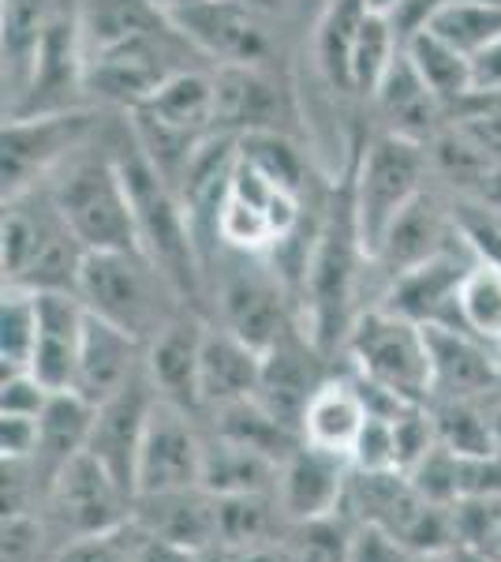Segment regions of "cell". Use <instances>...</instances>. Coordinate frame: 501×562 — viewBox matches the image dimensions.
I'll return each instance as SVG.
<instances>
[{
	"instance_id": "cell-32",
	"label": "cell",
	"mask_w": 501,
	"mask_h": 562,
	"mask_svg": "<svg viewBox=\"0 0 501 562\" xmlns=\"http://www.w3.org/2000/svg\"><path fill=\"white\" fill-rule=\"evenodd\" d=\"M135 113H150L166 124H177V128L214 135L217 132V71L209 65L180 71L177 79H169V83L143 109H135Z\"/></svg>"
},
{
	"instance_id": "cell-26",
	"label": "cell",
	"mask_w": 501,
	"mask_h": 562,
	"mask_svg": "<svg viewBox=\"0 0 501 562\" xmlns=\"http://www.w3.org/2000/svg\"><path fill=\"white\" fill-rule=\"evenodd\" d=\"M76 20L90 65V60L109 57V53L161 31L172 23V15L150 0H76Z\"/></svg>"
},
{
	"instance_id": "cell-17",
	"label": "cell",
	"mask_w": 501,
	"mask_h": 562,
	"mask_svg": "<svg viewBox=\"0 0 501 562\" xmlns=\"http://www.w3.org/2000/svg\"><path fill=\"white\" fill-rule=\"evenodd\" d=\"M330 357L311 341L307 330H293L288 338H281L277 346L266 349L262 357V379H259V402L285 420L288 428H304V413L318 394V386L330 379ZM304 435V431H299Z\"/></svg>"
},
{
	"instance_id": "cell-47",
	"label": "cell",
	"mask_w": 501,
	"mask_h": 562,
	"mask_svg": "<svg viewBox=\"0 0 501 562\" xmlns=\"http://www.w3.org/2000/svg\"><path fill=\"white\" fill-rule=\"evenodd\" d=\"M476 90H501V42L476 57Z\"/></svg>"
},
{
	"instance_id": "cell-11",
	"label": "cell",
	"mask_w": 501,
	"mask_h": 562,
	"mask_svg": "<svg viewBox=\"0 0 501 562\" xmlns=\"http://www.w3.org/2000/svg\"><path fill=\"white\" fill-rule=\"evenodd\" d=\"M42 506L49 514V529L57 532V540L68 543L83 537H102V532H116L124 525H132L135 498L109 476L102 461L79 454L49 484Z\"/></svg>"
},
{
	"instance_id": "cell-22",
	"label": "cell",
	"mask_w": 501,
	"mask_h": 562,
	"mask_svg": "<svg viewBox=\"0 0 501 562\" xmlns=\"http://www.w3.org/2000/svg\"><path fill=\"white\" fill-rule=\"evenodd\" d=\"M132 521L158 540H169L187 551H221L217 540V495L209 487H180V492H158L135 498Z\"/></svg>"
},
{
	"instance_id": "cell-53",
	"label": "cell",
	"mask_w": 501,
	"mask_h": 562,
	"mask_svg": "<svg viewBox=\"0 0 501 562\" xmlns=\"http://www.w3.org/2000/svg\"><path fill=\"white\" fill-rule=\"evenodd\" d=\"M498 562H501V551H498Z\"/></svg>"
},
{
	"instance_id": "cell-44",
	"label": "cell",
	"mask_w": 501,
	"mask_h": 562,
	"mask_svg": "<svg viewBox=\"0 0 501 562\" xmlns=\"http://www.w3.org/2000/svg\"><path fill=\"white\" fill-rule=\"evenodd\" d=\"M42 439V416L0 413V454L4 461H31L38 454Z\"/></svg>"
},
{
	"instance_id": "cell-21",
	"label": "cell",
	"mask_w": 501,
	"mask_h": 562,
	"mask_svg": "<svg viewBox=\"0 0 501 562\" xmlns=\"http://www.w3.org/2000/svg\"><path fill=\"white\" fill-rule=\"evenodd\" d=\"M147 371V346L121 326L90 315L83 349H79V364L71 375V394H79L90 405H105L121 390Z\"/></svg>"
},
{
	"instance_id": "cell-13",
	"label": "cell",
	"mask_w": 501,
	"mask_h": 562,
	"mask_svg": "<svg viewBox=\"0 0 501 562\" xmlns=\"http://www.w3.org/2000/svg\"><path fill=\"white\" fill-rule=\"evenodd\" d=\"M203 465H206L203 416L158 397L147 439H143L139 450V469H135V498L203 484Z\"/></svg>"
},
{
	"instance_id": "cell-14",
	"label": "cell",
	"mask_w": 501,
	"mask_h": 562,
	"mask_svg": "<svg viewBox=\"0 0 501 562\" xmlns=\"http://www.w3.org/2000/svg\"><path fill=\"white\" fill-rule=\"evenodd\" d=\"M471 262H476V251L460 237L449 251H442V256L397 274L382 289V296L375 304L419 326H457L460 330L457 296H460V281L468 274Z\"/></svg>"
},
{
	"instance_id": "cell-19",
	"label": "cell",
	"mask_w": 501,
	"mask_h": 562,
	"mask_svg": "<svg viewBox=\"0 0 501 562\" xmlns=\"http://www.w3.org/2000/svg\"><path fill=\"white\" fill-rule=\"evenodd\" d=\"M367 105L375 113L378 132L423 143V147H431L445 132V124L453 121V109L426 87V79L408 60V53H400L397 65L389 68V76L382 79V87L375 90V98Z\"/></svg>"
},
{
	"instance_id": "cell-18",
	"label": "cell",
	"mask_w": 501,
	"mask_h": 562,
	"mask_svg": "<svg viewBox=\"0 0 501 562\" xmlns=\"http://www.w3.org/2000/svg\"><path fill=\"white\" fill-rule=\"evenodd\" d=\"M352 480V461L330 450H318L311 442L299 447L281 461L277 480V506L288 525H307L341 514L344 492Z\"/></svg>"
},
{
	"instance_id": "cell-28",
	"label": "cell",
	"mask_w": 501,
	"mask_h": 562,
	"mask_svg": "<svg viewBox=\"0 0 501 562\" xmlns=\"http://www.w3.org/2000/svg\"><path fill=\"white\" fill-rule=\"evenodd\" d=\"M94 413H98V405L83 402V397L71 394V390H57L53 402L45 405L38 454L31 458V469L42 484V498L49 492L53 480H57L71 461L79 454H87L90 431H94Z\"/></svg>"
},
{
	"instance_id": "cell-42",
	"label": "cell",
	"mask_w": 501,
	"mask_h": 562,
	"mask_svg": "<svg viewBox=\"0 0 501 562\" xmlns=\"http://www.w3.org/2000/svg\"><path fill=\"white\" fill-rule=\"evenodd\" d=\"M135 521L116 532H102V537L68 540L57 548L53 562H135Z\"/></svg>"
},
{
	"instance_id": "cell-34",
	"label": "cell",
	"mask_w": 501,
	"mask_h": 562,
	"mask_svg": "<svg viewBox=\"0 0 501 562\" xmlns=\"http://www.w3.org/2000/svg\"><path fill=\"white\" fill-rule=\"evenodd\" d=\"M405 53L419 76L426 79V87H431L449 109H457L464 98L476 90V60L464 57L457 45L439 38L434 31L415 34V38L405 45Z\"/></svg>"
},
{
	"instance_id": "cell-29",
	"label": "cell",
	"mask_w": 501,
	"mask_h": 562,
	"mask_svg": "<svg viewBox=\"0 0 501 562\" xmlns=\"http://www.w3.org/2000/svg\"><path fill=\"white\" fill-rule=\"evenodd\" d=\"M60 0H4L0 8V42H4V116L20 105L34 57L42 49L45 26Z\"/></svg>"
},
{
	"instance_id": "cell-27",
	"label": "cell",
	"mask_w": 501,
	"mask_h": 562,
	"mask_svg": "<svg viewBox=\"0 0 501 562\" xmlns=\"http://www.w3.org/2000/svg\"><path fill=\"white\" fill-rule=\"evenodd\" d=\"M367 402L360 394V383H355L352 371H333L318 394L311 397L304 413V442H311L318 450H330V454L349 458L355 439H360L363 424H367Z\"/></svg>"
},
{
	"instance_id": "cell-2",
	"label": "cell",
	"mask_w": 501,
	"mask_h": 562,
	"mask_svg": "<svg viewBox=\"0 0 501 562\" xmlns=\"http://www.w3.org/2000/svg\"><path fill=\"white\" fill-rule=\"evenodd\" d=\"M49 188L87 251H143L132 192L113 150V113L105 116V128L49 177Z\"/></svg>"
},
{
	"instance_id": "cell-8",
	"label": "cell",
	"mask_w": 501,
	"mask_h": 562,
	"mask_svg": "<svg viewBox=\"0 0 501 562\" xmlns=\"http://www.w3.org/2000/svg\"><path fill=\"white\" fill-rule=\"evenodd\" d=\"M109 109L87 105L68 113L4 116L0 135V188L4 199L49 180L79 147H87L105 128Z\"/></svg>"
},
{
	"instance_id": "cell-50",
	"label": "cell",
	"mask_w": 501,
	"mask_h": 562,
	"mask_svg": "<svg viewBox=\"0 0 501 562\" xmlns=\"http://www.w3.org/2000/svg\"><path fill=\"white\" fill-rule=\"evenodd\" d=\"M150 4L166 8V12H177V8H187V4H195V0H150Z\"/></svg>"
},
{
	"instance_id": "cell-45",
	"label": "cell",
	"mask_w": 501,
	"mask_h": 562,
	"mask_svg": "<svg viewBox=\"0 0 501 562\" xmlns=\"http://www.w3.org/2000/svg\"><path fill=\"white\" fill-rule=\"evenodd\" d=\"M412 551L397 543L389 532L375 529V525H355L352 540V562H408Z\"/></svg>"
},
{
	"instance_id": "cell-12",
	"label": "cell",
	"mask_w": 501,
	"mask_h": 562,
	"mask_svg": "<svg viewBox=\"0 0 501 562\" xmlns=\"http://www.w3.org/2000/svg\"><path fill=\"white\" fill-rule=\"evenodd\" d=\"M87 105H90V65L76 20V0H60L49 26H45L42 49L34 57L20 105L8 116L68 113V109H87Z\"/></svg>"
},
{
	"instance_id": "cell-33",
	"label": "cell",
	"mask_w": 501,
	"mask_h": 562,
	"mask_svg": "<svg viewBox=\"0 0 501 562\" xmlns=\"http://www.w3.org/2000/svg\"><path fill=\"white\" fill-rule=\"evenodd\" d=\"M206 431L240 442V447L262 450V454H270L277 461H285L299 442H304V435L296 428H288L285 420H277L259 397H243V402H232V405H221V409L206 413Z\"/></svg>"
},
{
	"instance_id": "cell-46",
	"label": "cell",
	"mask_w": 501,
	"mask_h": 562,
	"mask_svg": "<svg viewBox=\"0 0 501 562\" xmlns=\"http://www.w3.org/2000/svg\"><path fill=\"white\" fill-rule=\"evenodd\" d=\"M135 532H139V537H135V562H203L198 551H187L169 540L150 537V532H143L139 525H135Z\"/></svg>"
},
{
	"instance_id": "cell-6",
	"label": "cell",
	"mask_w": 501,
	"mask_h": 562,
	"mask_svg": "<svg viewBox=\"0 0 501 562\" xmlns=\"http://www.w3.org/2000/svg\"><path fill=\"white\" fill-rule=\"evenodd\" d=\"M341 357H349V368L367 383L412 405H431V346L419 323L400 319L378 304L363 307Z\"/></svg>"
},
{
	"instance_id": "cell-23",
	"label": "cell",
	"mask_w": 501,
	"mask_h": 562,
	"mask_svg": "<svg viewBox=\"0 0 501 562\" xmlns=\"http://www.w3.org/2000/svg\"><path fill=\"white\" fill-rule=\"evenodd\" d=\"M206 326H209V315L184 312L147 346V375L153 390H158L166 402L180 405V409H187V413H198V416H203V405H198V368H203Z\"/></svg>"
},
{
	"instance_id": "cell-38",
	"label": "cell",
	"mask_w": 501,
	"mask_h": 562,
	"mask_svg": "<svg viewBox=\"0 0 501 562\" xmlns=\"http://www.w3.org/2000/svg\"><path fill=\"white\" fill-rule=\"evenodd\" d=\"M34 338H38V293L4 285V304H0V368L4 375L31 371Z\"/></svg>"
},
{
	"instance_id": "cell-9",
	"label": "cell",
	"mask_w": 501,
	"mask_h": 562,
	"mask_svg": "<svg viewBox=\"0 0 501 562\" xmlns=\"http://www.w3.org/2000/svg\"><path fill=\"white\" fill-rule=\"evenodd\" d=\"M169 15L214 68H254L285 60L277 15L243 0H195Z\"/></svg>"
},
{
	"instance_id": "cell-41",
	"label": "cell",
	"mask_w": 501,
	"mask_h": 562,
	"mask_svg": "<svg viewBox=\"0 0 501 562\" xmlns=\"http://www.w3.org/2000/svg\"><path fill=\"white\" fill-rule=\"evenodd\" d=\"M355 473H400V450H397V416H367L360 439L352 447Z\"/></svg>"
},
{
	"instance_id": "cell-35",
	"label": "cell",
	"mask_w": 501,
	"mask_h": 562,
	"mask_svg": "<svg viewBox=\"0 0 501 562\" xmlns=\"http://www.w3.org/2000/svg\"><path fill=\"white\" fill-rule=\"evenodd\" d=\"M281 529H293L277 506V495H217V540L221 551L273 543Z\"/></svg>"
},
{
	"instance_id": "cell-5",
	"label": "cell",
	"mask_w": 501,
	"mask_h": 562,
	"mask_svg": "<svg viewBox=\"0 0 501 562\" xmlns=\"http://www.w3.org/2000/svg\"><path fill=\"white\" fill-rule=\"evenodd\" d=\"M431 150L423 143L400 139V135L363 128L360 150H355V214L367 256L386 237L400 211L431 188Z\"/></svg>"
},
{
	"instance_id": "cell-51",
	"label": "cell",
	"mask_w": 501,
	"mask_h": 562,
	"mask_svg": "<svg viewBox=\"0 0 501 562\" xmlns=\"http://www.w3.org/2000/svg\"><path fill=\"white\" fill-rule=\"evenodd\" d=\"M371 8H375V12H394L397 4H405V0H367Z\"/></svg>"
},
{
	"instance_id": "cell-39",
	"label": "cell",
	"mask_w": 501,
	"mask_h": 562,
	"mask_svg": "<svg viewBox=\"0 0 501 562\" xmlns=\"http://www.w3.org/2000/svg\"><path fill=\"white\" fill-rule=\"evenodd\" d=\"M349 514H333L322 521L293 525V543H288V559L293 562H352V529Z\"/></svg>"
},
{
	"instance_id": "cell-25",
	"label": "cell",
	"mask_w": 501,
	"mask_h": 562,
	"mask_svg": "<svg viewBox=\"0 0 501 562\" xmlns=\"http://www.w3.org/2000/svg\"><path fill=\"white\" fill-rule=\"evenodd\" d=\"M262 357L266 352L254 349L251 341L209 323L203 338V368H198V405H203V416L221 409V405L259 394Z\"/></svg>"
},
{
	"instance_id": "cell-30",
	"label": "cell",
	"mask_w": 501,
	"mask_h": 562,
	"mask_svg": "<svg viewBox=\"0 0 501 562\" xmlns=\"http://www.w3.org/2000/svg\"><path fill=\"white\" fill-rule=\"evenodd\" d=\"M277 480H281L277 458L206 431L203 487H209L214 495H273L277 492Z\"/></svg>"
},
{
	"instance_id": "cell-20",
	"label": "cell",
	"mask_w": 501,
	"mask_h": 562,
	"mask_svg": "<svg viewBox=\"0 0 501 562\" xmlns=\"http://www.w3.org/2000/svg\"><path fill=\"white\" fill-rule=\"evenodd\" d=\"M431 346V402L487 397L501 383V357L457 326H423Z\"/></svg>"
},
{
	"instance_id": "cell-36",
	"label": "cell",
	"mask_w": 501,
	"mask_h": 562,
	"mask_svg": "<svg viewBox=\"0 0 501 562\" xmlns=\"http://www.w3.org/2000/svg\"><path fill=\"white\" fill-rule=\"evenodd\" d=\"M405 53V42H400L394 20L386 12H375L371 8L367 20H363L360 34H355L352 45V98L360 102H371L375 90L382 87V79L389 76V68L397 65V57Z\"/></svg>"
},
{
	"instance_id": "cell-3",
	"label": "cell",
	"mask_w": 501,
	"mask_h": 562,
	"mask_svg": "<svg viewBox=\"0 0 501 562\" xmlns=\"http://www.w3.org/2000/svg\"><path fill=\"white\" fill-rule=\"evenodd\" d=\"M76 293L90 315L121 326L143 346H150L184 312H195L147 251H90Z\"/></svg>"
},
{
	"instance_id": "cell-24",
	"label": "cell",
	"mask_w": 501,
	"mask_h": 562,
	"mask_svg": "<svg viewBox=\"0 0 501 562\" xmlns=\"http://www.w3.org/2000/svg\"><path fill=\"white\" fill-rule=\"evenodd\" d=\"M90 312L79 293H38V338L31 371L49 390H68L79 364Z\"/></svg>"
},
{
	"instance_id": "cell-37",
	"label": "cell",
	"mask_w": 501,
	"mask_h": 562,
	"mask_svg": "<svg viewBox=\"0 0 501 562\" xmlns=\"http://www.w3.org/2000/svg\"><path fill=\"white\" fill-rule=\"evenodd\" d=\"M426 31H434L439 38L457 45L464 57L476 60L479 53H487L490 45L501 42V4H490V0H449Z\"/></svg>"
},
{
	"instance_id": "cell-1",
	"label": "cell",
	"mask_w": 501,
	"mask_h": 562,
	"mask_svg": "<svg viewBox=\"0 0 501 562\" xmlns=\"http://www.w3.org/2000/svg\"><path fill=\"white\" fill-rule=\"evenodd\" d=\"M90 251L53 199L49 180L4 199L0 267L4 285L31 293H76Z\"/></svg>"
},
{
	"instance_id": "cell-10",
	"label": "cell",
	"mask_w": 501,
	"mask_h": 562,
	"mask_svg": "<svg viewBox=\"0 0 501 562\" xmlns=\"http://www.w3.org/2000/svg\"><path fill=\"white\" fill-rule=\"evenodd\" d=\"M217 71V132L251 135L277 132L304 139V109L296 83L281 65L254 68H214Z\"/></svg>"
},
{
	"instance_id": "cell-40",
	"label": "cell",
	"mask_w": 501,
	"mask_h": 562,
	"mask_svg": "<svg viewBox=\"0 0 501 562\" xmlns=\"http://www.w3.org/2000/svg\"><path fill=\"white\" fill-rule=\"evenodd\" d=\"M457 548H476L498 559L501 551V495H464L453 503Z\"/></svg>"
},
{
	"instance_id": "cell-52",
	"label": "cell",
	"mask_w": 501,
	"mask_h": 562,
	"mask_svg": "<svg viewBox=\"0 0 501 562\" xmlns=\"http://www.w3.org/2000/svg\"><path fill=\"white\" fill-rule=\"evenodd\" d=\"M490 4H501V0H490Z\"/></svg>"
},
{
	"instance_id": "cell-43",
	"label": "cell",
	"mask_w": 501,
	"mask_h": 562,
	"mask_svg": "<svg viewBox=\"0 0 501 562\" xmlns=\"http://www.w3.org/2000/svg\"><path fill=\"white\" fill-rule=\"evenodd\" d=\"M57 390H49L34 371H12L0 379V413H20V416H42L45 405L53 402Z\"/></svg>"
},
{
	"instance_id": "cell-49",
	"label": "cell",
	"mask_w": 501,
	"mask_h": 562,
	"mask_svg": "<svg viewBox=\"0 0 501 562\" xmlns=\"http://www.w3.org/2000/svg\"><path fill=\"white\" fill-rule=\"evenodd\" d=\"M408 562H453V559H449V551H412Z\"/></svg>"
},
{
	"instance_id": "cell-15",
	"label": "cell",
	"mask_w": 501,
	"mask_h": 562,
	"mask_svg": "<svg viewBox=\"0 0 501 562\" xmlns=\"http://www.w3.org/2000/svg\"><path fill=\"white\" fill-rule=\"evenodd\" d=\"M460 240L457 217H453V199H442L434 188H426L423 195H415L412 203L400 211V217L386 229V237L371 256L367 278H382V289L389 285L397 274L419 267V262L442 256Z\"/></svg>"
},
{
	"instance_id": "cell-31",
	"label": "cell",
	"mask_w": 501,
	"mask_h": 562,
	"mask_svg": "<svg viewBox=\"0 0 501 562\" xmlns=\"http://www.w3.org/2000/svg\"><path fill=\"white\" fill-rule=\"evenodd\" d=\"M367 12H371L367 0H326L315 23V38H311L315 68L322 76V83L344 98H352V83H349L352 45L363 20H367Z\"/></svg>"
},
{
	"instance_id": "cell-16",
	"label": "cell",
	"mask_w": 501,
	"mask_h": 562,
	"mask_svg": "<svg viewBox=\"0 0 501 562\" xmlns=\"http://www.w3.org/2000/svg\"><path fill=\"white\" fill-rule=\"evenodd\" d=\"M158 390H153L150 375L143 371L139 379H132L121 394L109 397L105 405H98L94 413V431H90L87 454L98 458L109 469V476L135 498V469H139V450L147 439L153 405H158Z\"/></svg>"
},
{
	"instance_id": "cell-4",
	"label": "cell",
	"mask_w": 501,
	"mask_h": 562,
	"mask_svg": "<svg viewBox=\"0 0 501 562\" xmlns=\"http://www.w3.org/2000/svg\"><path fill=\"white\" fill-rule=\"evenodd\" d=\"M206 315L262 352L293 330H304L299 304L277 267L262 256H240L229 248L217 251L206 274Z\"/></svg>"
},
{
	"instance_id": "cell-7",
	"label": "cell",
	"mask_w": 501,
	"mask_h": 562,
	"mask_svg": "<svg viewBox=\"0 0 501 562\" xmlns=\"http://www.w3.org/2000/svg\"><path fill=\"white\" fill-rule=\"evenodd\" d=\"M203 65H209V60L184 38V31L172 20L147 38L124 45L109 57L90 60V105L109 109V113H135L169 79Z\"/></svg>"
},
{
	"instance_id": "cell-48",
	"label": "cell",
	"mask_w": 501,
	"mask_h": 562,
	"mask_svg": "<svg viewBox=\"0 0 501 562\" xmlns=\"http://www.w3.org/2000/svg\"><path fill=\"white\" fill-rule=\"evenodd\" d=\"M449 559H453V562H498V559L482 555V551H476V548H453V551H449Z\"/></svg>"
}]
</instances>
